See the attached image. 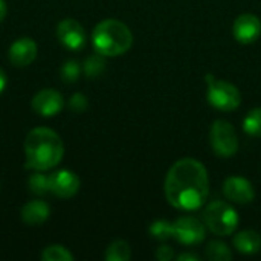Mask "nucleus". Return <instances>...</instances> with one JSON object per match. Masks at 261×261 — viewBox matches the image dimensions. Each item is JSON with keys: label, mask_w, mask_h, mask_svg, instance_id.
<instances>
[{"label": "nucleus", "mask_w": 261, "mask_h": 261, "mask_svg": "<svg viewBox=\"0 0 261 261\" xmlns=\"http://www.w3.org/2000/svg\"><path fill=\"white\" fill-rule=\"evenodd\" d=\"M6 14H8V6H6V2H5V0H0V23L5 20Z\"/></svg>", "instance_id": "28"}, {"label": "nucleus", "mask_w": 261, "mask_h": 261, "mask_svg": "<svg viewBox=\"0 0 261 261\" xmlns=\"http://www.w3.org/2000/svg\"><path fill=\"white\" fill-rule=\"evenodd\" d=\"M60 73H61V78H63L64 83H67V84L76 83L78 78H80V75H81V66H80V63L75 61V60H67V61L61 66Z\"/></svg>", "instance_id": "22"}, {"label": "nucleus", "mask_w": 261, "mask_h": 261, "mask_svg": "<svg viewBox=\"0 0 261 261\" xmlns=\"http://www.w3.org/2000/svg\"><path fill=\"white\" fill-rule=\"evenodd\" d=\"M41 260L43 261H73L75 257L73 254L66 249L64 246L61 245H52V246H47L43 254H41Z\"/></svg>", "instance_id": "21"}, {"label": "nucleus", "mask_w": 261, "mask_h": 261, "mask_svg": "<svg viewBox=\"0 0 261 261\" xmlns=\"http://www.w3.org/2000/svg\"><path fill=\"white\" fill-rule=\"evenodd\" d=\"M243 130L246 135L261 138V107L252 109L243 119Z\"/></svg>", "instance_id": "18"}, {"label": "nucleus", "mask_w": 261, "mask_h": 261, "mask_svg": "<svg viewBox=\"0 0 261 261\" xmlns=\"http://www.w3.org/2000/svg\"><path fill=\"white\" fill-rule=\"evenodd\" d=\"M223 193L231 202L240 205L251 203L255 199V190L252 184L242 176H229L223 182Z\"/></svg>", "instance_id": "12"}, {"label": "nucleus", "mask_w": 261, "mask_h": 261, "mask_svg": "<svg viewBox=\"0 0 261 261\" xmlns=\"http://www.w3.org/2000/svg\"><path fill=\"white\" fill-rule=\"evenodd\" d=\"M132 257L130 245L124 240H115L106 249L104 258L107 261H128Z\"/></svg>", "instance_id": "16"}, {"label": "nucleus", "mask_w": 261, "mask_h": 261, "mask_svg": "<svg viewBox=\"0 0 261 261\" xmlns=\"http://www.w3.org/2000/svg\"><path fill=\"white\" fill-rule=\"evenodd\" d=\"M210 141L214 153L220 158H231L239 150L237 132L232 124L225 119L214 121L210 132Z\"/></svg>", "instance_id": "6"}, {"label": "nucleus", "mask_w": 261, "mask_h": 261, "mask_svg": "<svg viewBox=\"0 0 261 261\" xmlns=\"http://www.w3.org/2000/svg\"><path fill=\"white\" fill-rule=\"evenodd\" d=\"M8 86V78H6V73L3 72V69H0V95L3 93V90L6 89Z\"/></svg>", "instance_id": "26"}, {"label": "nucleus", "mask_w": 261, "mask_h": 261, "mask_svg": "<svg viewBox=\"0 0 261 261\" xmlns=\"http://www.w3.org/2000/svg\"><path fill=\"white\" fill-rule=\"evenodd\" d=\"M205 225L194 217L184 216L173 222V239H176L182 245H199L205 240Z\"/></svg>", "instance_id": "7"}, {"label": "nucleus", "mask_w": 261, "mask_h": 261, "mask_svg": "<svg viewBox=\"0 0 261 261\" xmlns=\"http://www.w3.org/2000/svg\"><path fill=\"white\" fill-rule=\"evenodd\" d=\"M49 216H50V206L44 200H31L20 211L21 220L29 226L43 225L49 219Z\"/></svg>", "instance_id": "14"}, {"label": "nucleus", "mask_w": 261, "mask_h": 261, "mask_svg": "<svg viewBox=\"0 0 261 261\" xmlns=\"http://www.w3.org/2000/svg\"><path fill=\"white\" fill-rule=\"evenodd\" d=\"M81 187L80 177L70 170H58L49 176V191L60 199L73 197Z\"/></svg>", "instance_id": "9"}, {"label": "nucleus", "mask_w": 261, "mask_h": 261, "mask_svg": "<svg viewBox=\"0 0 261 261\" xmlns=\"http://www.w3.org/2000/svg\"><path fill=\"white\" fill-rule=\"evenodd\" d=\"M83 69H84V73L89 76V78H98L104 69H106V61H104V55L101 54H93L90 57L86 58L84 64H83Z\"/></svg>", "instance_id": "19"}, {"label": "nucleus", "mask_w": 261, "mask_h": 261, "mask_svg": "<svg viewBox=\"0 0 261 261\" xmlns=\"http://www.w3.org/2000/svg\"><path fill=\"white\" fill-rule=\"evenodd\" d=\"M177 260L179 261H199V257H197V255H194V254H188V252H185V254H180V255L177 257Z\"/></svg>", "instance_id": "27"}, {"label": "nucleus", "mask_w": 261, "mask_h": 261, "mask_svg": "<svg viewBox=\"0 0 261 261\" xmlns=\"http://www.w3.org/2000/svg\"><path fill=\"white\" fill-rule=\"evenodd\" d=\"M29 191L35 196H44L49 191V176L43 174L41 171H34V174L29 176L28 180Z\"/></svg>", "instance_id": "20"}, {"label": "nucleus", "mask_w": 261, "mask_h": 261, "mask_svg": "<svg viewBox=\"0 0 261 261\" xmlns=\"http://www.w3.org/2000/svg\"><path fill=\"white\" fill-rule=\"evenodd\" d=\"M150 234L156 240H168L173 239V223L167 220H156L150 225Z\"/></svg>", "instance_id": "23"}, {"label": "nucleus", "mask_w": 261, "mask_h": 261, "mask_svg": "<svg viewBox=\"0 0 261 261\" xmlns=\"http://www.w3.org/2000/svg\"><path fill=\"white\" fill-rule=\"evenodd\" d=\"M232 35L242 44H251L261 35V20L255 14H242L234 20Z\"/></svg>", "instance_id": "11"}, {"label": "nucleus", "mask_w": 261, "mask_h": 261, "mask_svg": "<svg viewBox=\"0 0 261 261\" xmlns=\"http://www.w3.org/2000/svg\"><path fill=\"white\" fill-rule=\"evenodd\" d=\"M174 257V251L170 248V246H159L158 251H156V258L159 261H170L173 260Z\"/></svg>", "instance_id": "25"}, {"label": "nucleus", "mask_w": 261, "mask_h": 261, "mask_svg": "<svg viewBox=\"0 0 261 261\" xmlns=\"http://www.w3.org/2000/svg\"><path fill=\"white\" fill-rule=\"evenodd\" d=\"M23 151L26 158V168L46 171L61 162L64 156V145L58 133L47 127H37L28 133Z\"/></svg>", "instance_id": "2"}, {"label": "nucleus", "mask_w": 261, "mask_h": 261, "mask_svg": "<svg viewBox=\"0 0 261 261\" xmlns=\"http://www.w3.org/2000/svg\"><path fill=\"white\" fill-rule=\"evenodd\" d=\"M87 106H89V101L83 93H73L69 99V109L76 113L84 112L87 109Z\"/></svg>", "instance_id": "24"}, {"label": "nucleus", "mask_w": 261, "mask_h": 261, "mask_svg": "<svg viewBox=\"0 0 261 261\" xmlns=\"http://www.w3.org/2000/svg\"><path fill=\"white\" fill-rule=\"evenodd\" d=\"M234 246L239 252L245 255H254L260 252L261 249V237L258 232L255 231H242L234 237Z\"/></svg>", "instance_id": "15"}, {"label": "nucleus", "mask_w": 261, "mask_h": 261, "mask_svg": "<svg viewBox=\"0 0 261 261\" xmlns=\"http://www.w3.org/2000/svg\"><path fill=\"white\" fill-rule=\"evenodd\" d=\"M164 191L171 206L182 211L199 210L210 196V177L205 165L193 158L174 162L167 173Z\"/></svg>", "instance_id": "1"}, {"label": "nucleus", "mask_w": 261, "mask_h": 261, "mask_svg": "<svg viewBox=\"0 0 261 261\" xmlns=\"http://www.w3.org/2000/svg\"><path fill=\"white\" fill-rule=\"evenodd\" d=\"M206 99L210 106L222 112H232L239 109L242 102V95L239 87L223 80H213L208 86Z\"/></svg>", "instance_id": "5"}, {"label": "nucleus", "mask_w": 261, "mask_h": 261, "mask_svg": "<svg viewBox=\"0 0 261 261\" xmlns=\"http://www.w3.org/2000/svg\"><path fill=\"white\" fill-rule=\"evenodd\" d=\"M92 44L93 49L104 57H119L132 47L133 34L125 23L107 18L93 28Z\"/></svg>", "instance_id": "3"}, {"label": "nucleus", "mask_w": 261, "mask_h": 261, "mask_svg": "<svg viewBox=\"0 0 261 261\" xmlns=\"http://www.w3.org/2000/svg\"><path fill=\"white\" fill-rule=\"evenodd\" d=\"M38 46L29 37L17 38L8 49V58L15 67H26L37 58Z\"/></svg>", "instance_id": "13"}, {"label": "nucleus", "mask_w": 261, "mask_h": 261, "mask_svg": "<svg viewBox=\"0 0 261 261\" xmlns=\"http://www.w3.org/2000/svg\"><path fill=\"white\" fill-rule=\"evenodd\" d=\"M205 254H206V258L211 261L232 260V252L228 248V245L223 243V242H219V240L210 242L206 249H205Z\"/></svg>", "instance_id": "17"}, {"label": "nucleus", "mask_w": 261, "mask_h": 261, "mask_svg": "<svg viewBox=\"0 0 261 261\" xmlns=\"http://www.w3.org/2000/svg\"><path fill=\"white\" fill-rule=\"evenodd\" d=\"M203 220H205L206 228L213 234L225 237V236H231L236 232L240 217H239L237 211L229 203L216 200V202H211L205 208Z\"/></svg>", "instance_id": "4"}, {"label": "nucleus", "mask_w": 261, "mask_h": 261, "mask_svg": "<svg viewBox=\"0 0 261 261\" xmlns=\"http://www.w3.org/2000/svg\"><path fill=\"white\" fill-rule=\"evenodd\" d=\"M32 110L43 118H52L58 115L64 107L63 95L55 89H41L32 98Z\"/></svg>", "instance_id": "10"}, {"label": "nucleus", "mask_w": 261, "mask_h": 261, "mask_svg": "<svg viewBox=\"0 0 261 261\" xmlns=\"http://www.w3.org/2000/svg\"><path fill=\"white\" fill-rule=\"evenodd\" d=\"M57 38L69 50H81L86 46V31L73 18H64L58 23Z\"/></svg>", "instance_id": "8"}]
</instances>
